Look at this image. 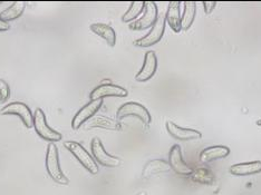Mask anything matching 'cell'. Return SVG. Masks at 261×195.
<instances>
[{
  "label": "cell",
  "mask_w": 261,
  "mask_h": 195,
  "mask_svg": "<svg viewBox=\"0 0 261 195\" xmlns=\"http://www.w3.org/2000/svg\"><path fill=\"white\" fill-rule=\"evenodd\" d=\"M45 165L47 173H48L53 181H55L57 184L61 185L69 184L68 177L62 171L61 162H59V153L55 143H49L48 146H47Z\"/></svg>",
  "instance_id": "1"
},
{
  "label": "cell",
  "mask_w": 261,
  "mask_h": 195,
  "mask_svg": "<svg viewBox=\"0 0 261 195\" xmlns=\"http://www.w3.org/2000/svg\"><path fill=\"white\" fill-rule=\"evenodd\" d=\"M64 146L65 149L72 153L77 161H79L91 174L95 175L98 173L99 169L96 161H95L94 157L81 143L75 141H67L64 143Z\"/></svg>",
  "instance_id": "2"
},
{
  "label": "cell",
  "mask_w": 261,
  "mask_h": 195,
  "mask_svg": "<svg viewBox=\"0 0 261 195\" xmlns=\"http://www.w3.org/2000/svg\"><path fill=\"white\" fill-rule=\"evenodd\" d=\"M34 128L41 138L47 141V142H50V143H55V142H59L63 138V135L61 133L55 131L54 128H51L48 125V123H47L46 114L44 113V110L41 108H37L36 110H35Z\"/></svg>",
  "instance_id": "3"
},
{
  "label": "cell",
  "mask_w": 261,
  "mask_h": 195,
  "mask_svg": "<svg viewBox=\"0 0 261 195\" xmlns=\"http://www.w3.org/2000/svg\"><path fill=\"white\" fill-rule=\"evenodd\" d=\"M0 115H16L20 117L27 128L34 127V114L29 106L21 102H13L0 109Z\"/></svg>",
  "instance_id": "4"
},
{
  "label": "cell",
  "mask_w": 261,
  "mask_h": 195,
  "mask_svg": "<svg viewBox=\"0 0 261 195\" xmlns=\"http://www.w3.org/2000/svg\"><path fill=\"white\" fill-rule=\"evenodd\" d=\"M91 150L95 161H96V163L103 165V166L114 169L121 165V159L116 156L111 155L110 153L106 152L102 141L98 137L93 138L91 143Z\"/></svg>",
  "instance_id": "5"
},
{
  "label": "cell",
  "mask_w": 261,
  "mask_h": 195,
  "mask_svg": "<svg viewBox=\"0 0 261 195\" xmlns=\"http://www.w3.org/2000/svg\"><path fill=\"white\" fill-rule=\"evenodd\" d=\"M127 116L138 117L144 124H150L152 122L150 112L147 110L145 106L136 102H128V103L123 104L121 107L117 109L116 117L118 121H121L124 117H127Z\"/></svg>",
  "instance_id": "6"
},
{
  "label": "cell",
  "mask_w": 261,
  "mask_h": 195,
  "mask_svg": "<svg viewBox=\"0 0 261 195\" xmlns=\"http://www.w3.org/2000/svg\"><path fill=\"white\" fill-rule=\"evenodd\" d=\"M159 18L158 6L154 2H145L144 13L141 18L129 25L130 31H144L146 28L153 27Z\"/></svg>",
  "instance_id": "7"
},
{
  "label": "cell",
  "mask_w": 261,
  "mask_h": 195,
  "mask_svg": "<svg viewBox=\"0 0 261 195\" xmlns=\"http://www.w3.org/2000/svg\"><path fill=\"white\" fill-rule=\"evenodd\" d=\"M165 25H167L165 16L163 15L159 16L156 22L154 23V26L151 28V31L147 33L144 37L135 40L134 45L139 47H150L158 44L163 37L164 32H165Z\"/></svg>",
  "instance_id": "8"
},
{
  "label": "cell",
  "mask_w": 261,
  "mask_h": 195,
  "mask_svg": "<svg viewBox=\"0 0 261 195\" xmlns=\"http://www.w3.org/2000/svg\"><path fill=\"white\" fill-rule=\"evenodd\" d=\"M103 106V99H96L91 100L90 103H87L85 106L77 112L75 114L73 121H72V128L73 129H80L86 122L91 120L92 117L95 116V114Z\"/></svg>",
  "instance_id": "9"
},
{
  "label": "cell",
  "mask_w": 261,
  "mask_h": 195,
  "mask_svg": "<svg viewBox=\"0 0 261 195\" xmlns=\"http://www.w3.org/2000/svg\"><path fill=\"white\" fill-rule=\"evenodd\" d=\"M169 164L171 170H173L179 175L191 176L193 173V169L189 166L187 162L183 159L182 149L179 144H175L171 147L169 153Z\"/></svg>",
  "instance_id": "10"
},
{
  "label": "cell",
  "mask_w": 261,
  "mask_h": 195,
  "mask_svg": "<svg viewBox=\"0 0 261 195\" xmlns=\"http://www.w3.org/2000/svg\"><path fill=\"white\" fill-rule=\"evenodd\" d=\"M127 94L126 88L108 82L95 87L90 94V98L91 100H96L105 97H126Z\"/></svg>",
  "instance_id": "11"
},
{
  "label": "cell",
  "mask_w": 261,
  "mask_h": 195,
  "mask_svg": "<svg viewBox=\"0 0 261 195\" xmlns=\"http://www.w3.org/2000/svg\"><path fill=\"white\" fill-rule=\"evenodd\" d=\"M158 69V57L153 50L145 52L144 63L140 72L136 74L135 80L136 81H147L151 79L156 73Z\"/></svg>",
  "instance_id": "12"
},
{
  "label": "cell",
  "mask_w": 261,
  "mask_h": 195,
  "mask_svg": "<svg viewBox=\"0 0 261 195\" xmlns=\"http://www.w3.org/2000/svg\"><path fill=\"white\" fill-rule=\"evenodd\" d=\"M165 127H167V131L169 132V134L172 137H174L179 141H192V140H198L202 137V133L201 132L195 131V129H191V128L181 127L171 121L167 122Z\"/></svg>",
  "instance_id": "13"
},
{
  "label": "cell",
  "mask_w": 261,
  "mask_h": 195,
  "mask_svg": "<svg viewBox=\"0 0 261 195\" xmlns=\"http://www.w3.org/2000/svg\"><path fill=\"white\" fill-rule=\"evenodd\" d=\"M86 128H103L109 129V131H121L122 126L117 121L112 120L110 117H106L103 115H95L87 122Z\"/></svg>",
  "instance_id": "14"
},
{
  "label": "cell",
  "mask_w": 261,
  "mask_h": 195,
  "mask_svg": "<svg viewBox=\"0 0 261 195\" xmlns=\"http://www.w3.org/2000/svg\"><path fill=\"white\" fill-rule=\"evenodd\" d=\"M180 2H171L169 3L168 11L165 14V20L174 33H180L182 31L181 27V15H180Z\"/></svg>",
  "instance_id": "15"
},
{
  "label": "cell",
  "mask_w": 261,
  "mask_h": 195,
  "mask_svg": "<svg viewBox=\"0 0 261 195\" xmlns=\"http://www.w3.org/2000/svg\"><path fill=\"white\" fill-rule=\"evenodd\" d=\"M171 171V166L169 162L164 161V159H152V161L147 162L146 165L142 172V176L144 179H150L152 176H155L162 173H167Z\"/></svg>",
  "instance_id": "16"
},
{
  "label": "cell",
  "mask_w": 261,
  "mask_h": 195,
  "mask_svg": "<svg viewBox=\"0 0 261 195\" xmlns=\"http://www.w3.org/2000/svg\"><path fill=\"white\" fill-rule=\"evenodd\" d=\"M230 154V149L223 145H216L206 147L200 154V161L203 163L216 161V159H220L227 157Z\"/></svg>",
  "instance_id": "17"
},
{
  "label": "cell",
  "mask_w": 261,
  "mask_h": 195,
  "mask_svg": "<svg viewBox=\"0 0 261 195\" xmlns=\"http://www.w3.org/2000/svg\"><path fill=\"white\" fill-rule=\"evenodd\" d=\"M90 29L94 33L96 34L97 36L100 38H103L106 43L109 44V46L114 47L116 44V33L114 29H113L110 25H106V23H92L90 26Z\"/></svg>",
  "instance_id": "18"
},
{
  "label": "cell",
  "mask_w": 261,
  "mask_h": 195,
  "mask_svg": "<svg viewBox=\"0 0 261 195\" xmlns=\"http://www.w3.org/2000/svg\"><path fill=\"white\" fill-rule=\"evenodd\" d=\"M261 172V162H248V163H238L230 168V173L236 176H247L252 174H258Z\"/></svg>",
  "instance_id": "19"
},
{
  "label": "cell",
  "mask_w": 261,
  "mask_h": 195,
  "mask_svg": "<svg viewBox=\"0 0 261 195\" xmlns=\"http://www.w3.org/2000/svg\"><path fill=\"white\" fill-rule=\"evenodd\" d=\"M26 8V3L25 2H15L11 4L7 9L0 13V19L3 21L8 22L18 19L19 17L23 14Z\"/></svg>",
  "instance_id": "20"
},
{
  "label": "cell",
  "mask_w": 261,
  "mask_h": 195,
  "mask_svg": "<svg viewBox=\"0 0 261 195\" xmlns=\"http://www.w3.org/2000/svg\"><path fill=\"white\" fill-rule=\"evenodd\" d=\"M197 13V4L194 2H186L185 3V11H183L181 18V27L182 31H188L192 26Z\"/></svg>",
  "instance_id": "21"
},
{
  "label": "cell",
  "mask_w": 261,
  "mask_h": 195,
  "mask_svg": "<svg viewBox=\"0 0 261 195\" xmlns=\"http://www.w3.org/2000/svg\"><path fill=\"white\" fill-rule=\"evenodd\" d=\"M145 8V2H133L130 3L129 8L125 14L122 17V21L123 22H130L134 19L138 18V17L143 13V10Z\"/></svg>",
  "instance_id": "22"
},
{
  "label": "cell",
  "mask_w": 261,
  "mask_h": 195,
  "mask_svg": "<svg viewBox=\"0 0 261 195\" xmlns=\"http://www.w3.org/2000/svg\"><path fill=\"white\" fill-rule=\"evenodd\" d=\"M191 179L195 182L203 183V184H211L213 182V174L205 168H199L193 170Z\"/></svg>",
  "instance_id": "23"
},
{
  "label": "cell",
  "mask_w": 261,
  "mask_h": 195,
  "mask_svg": "<svg viewBox=\"0 0 261 195\" xmlns=\"http://www.w3.org/2000/svg\"><path fill=\"white\" fill-rule=\"evenodd\" d=\"M10 98V87L8 82L0 78V103L4 104Z\"/></svg>",
  "instance_id": "24"
},
{
  "label": "cell",
  "mask_w": 261,
  "mask_h": 195,
  "mask_svg": "<svg viewBox=\"0 0 261 195\" xmlns=\"http://www.w3.org/2000/svg\"><path fill=\"white\" fill-rule=\"evenodd\" d=\"M216 6H217L216 2H203V7H204L205 14L206 15L211 14L212 11H213V9L216 8Z\"/></svg>",
  "instance_id": "25"
},
{
  "label": "cell",
  "mask_w": 261,
  "mask_h": 195,
  "mask_svg": "<svg viewBox=\"0 0 261 195\" xmlns=\"http://www.w3.org/2000/svg\"><path fill=\"white\" fill-rule=\"evenodd\" d=\"M9 29H10L9 23L0 19V32H8Z\"/></svg>",
  "instance_id": "26"
},
{
  "label": "cell",
  "mask_w": 261,
  "mask_h": 195,
  "mask_svg": "<svg viewBox=\"0 0 261 195\" xmlns=\"http://www.w3.org/2000/svg\"><path fill=\"white\" fill-rule=\"evenodd\" d=\"M138 195H147V193H146V192H141V193H139Z\"/></svg>",
  "instance_id": "27"
}]
</instances>
